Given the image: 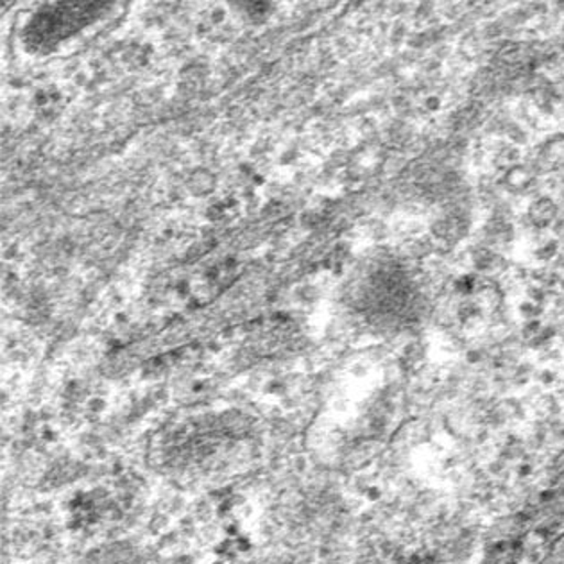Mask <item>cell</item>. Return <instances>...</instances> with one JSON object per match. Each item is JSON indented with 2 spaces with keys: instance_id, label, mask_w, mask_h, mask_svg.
<instances>
[{
  "instance_id": "cell-1",
  "label": "cell",
  "mask_w": 564,
  "mask_h": 564,
  "mask_svg": "<svg viewBox=\"0 0 564 564\" xmlns=\"http://www.w3.org/2000/svg\"><path fill=\"white\" fill-rule=\"evenodd\" d=\"M105 4H54L47 6L31 20L28 39L34 47H51L85 30L105 13Z\"/></svg>"
}]
</instances>
